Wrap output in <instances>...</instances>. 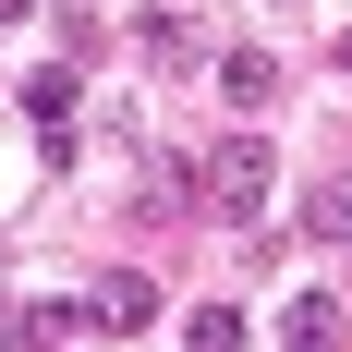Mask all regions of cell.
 Returning a JSON list of instances; mask_svg holds the SVG:
<instances>
[{"mask_svg":"<svg viewBox=\"0 0 352 352\" xmlns=\"http://www.w3.org/2000/svg\"><path fill=\"white\" fill-rule=\"evenodd\" d=\"M146 61L158 73H207V25H195V12H146V36H134Z\"/></svg>","mask_w":352,"mask_h":352,"instance_id":"7a4b0ae2","label":"cell"},{"mask_svg":"<svg viewBox=\"0 0 352 352\" xmlns=\"http://www.w3.org/2000/svg\"><path fill=\"white\" fill-rule=\"evenodd\" d=\"M182 340H195V352H243V316H231V304H195V316H182Z\"/></svg>","mask_w":352,"mask_h":352,"instance_id":"52a82bcc","label":"cell"},{"mask_svg":"<svg viewBox=\"0 0 352 352\" xmlns=\"http://www.w3.org/2000/svg\"><path fill=\"white\" fill-rule=\"evenodd\" d=\"M340 73H352V36H340Z\"/></svg>","mask_w":352,"mask_h":352,"instance_id":"30bf717a","label":"cell"},{"mask_svg":"<svg viewBox=\"0 0 352 352\" xmlns=\"http://www.w3.org/2000/svg\"><path fill=\"white\" fill-rule=\"evenodd\" d=\"M340 328H352V304H340V292H292L280 340H292V352H316V340H340Z\"/></svg>","mask_w":352,"mask_h":352,"instance_id":"277c9868","label":"cell"},{"mask_svg":"<svg viewBox=\"0 0 352 352\" xmlns=\"http://www.w3.org/2000/svg\"><path fill=\"white\" fill-rule=\"evenodd\" d=\"M25 109H36V122H73V61L61 73H25Z\"/></svg>","mask_w":352,"mask_h":352,"instance_id":"ba28073f","label":"cell"},{"mask_svg":"<svg viewBox=\"0 0 352 352\" xmlns=\"http://www.w3.org/2000/svg\"><path fill=\"white\" fill-rule=\"evenodd\" d=\"M146 316H158V292H146L134 267H122V280L98 292V340H122V328H146Z\"/></svg>","mask_w":352,"mask_h":352,"instance_id":"5b68a950","label":"cell"},{"mask_svg":"<svg viewBox=\"0 0 352 352\" xmlns=\"http://www.w3.org/2000/svg\"><path fill=\"white\" fill-rule=\"evenodd\" d=\"M304 231H328V243H352V170H328L316 195H304Z\"/></svg>","mask_w":352,"mask_h":352,"instance_id":"8992f818","label":"cell"},{"mask_svg":"<svg viewBox=\"0 0 352 352\" xmlns=\"http://www.w3.org/2000/svg\"><path fill=\"white\" fill-rule=\"evenodd\" d=\"M280 195V158H267V134H231V146H207V207L219 219H255Z\"/></svg>","mask_w":352,"mask_h":352,"instance_id":"6da1fadb","label":"cell"},{"mask_svg":"<svg viewBox=\"0 0 352 352\" xmlns=\"http://www.w3.org/2000/svg\"><path fill=\"white\" fill-rule=\"evenodd\" d=\"M25 12H36V0H0V25H25Z\"/></svg>","mask_w":352,"mask_h":352,"instance_id":"9c48e42d","label":"cell"},{"mask_svg":"<svg viewBox=\"0 0 352 352\" xmlns=\"http://www.w3.org/2000/svg\"><path fill=\"white\" fill-rule=\"evenodd\" d=\"M219 98L243 109V122H255V109H280V61H267V49H231V61H219Z\"/></svg>","mask_w":352,"mask_h":352,"instance_id":"3957f363","label":"cell"}]
</instances>
